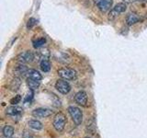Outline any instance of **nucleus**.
Here are the masks:
<instances>
[{
	"label": "nucleus",
	"mask_w": 147,
	"mask_h": 138,
	"mask_svg": "<svg viewBox=\"0 0 147 138\" xmlns=\"http://www.w3.org/2000/svg\"><path fill=\"white\" fill-rule=\"evenodd\" d=\"M66 124V117L65 115L62 112H59L54 116L53 122V125L54 129L57 132H62L63 131L64 127H65Z\"/></svg>",
	"instance_id": "f257e3e1"
},
{
	"label": "nucleus",
	"mask_w": 147,
	"mask_h": 138,
	"mask_svg": "<svg viewBox=\"0 0 147 138\" xmlns=\"http://www.w3.org/2000/svg\"><path fill=\"white\" fill-rule=\"evenodd\" d=\"M58 76L65 80H74L77 76V73L75 69L69 68V67H63L58 70Z\"/></svg>",
	"instance_id": "f03ea898"
},
{
	"label": "nucleus",
	"mask_w": 147,
	"mask_h": 138,
	"mask_svg": "<svg viewBox=\"0 0 147 138\" xmlns=\"http://www.w3.org/2000/svg\"><path fill=\"white\" fill-rule=\"evenodd\" d=\"M127 9L126 4L124 3H119L117 4L114 7L110 9V11L109 13V20H114L121 15V13L125 12Z\"/></svg>",
	"instance_id": "7ed1b4c3"
},
{
	"label": "nucleus",
	"mask_w": 147,
	"mask_h": 138,
	"mask_svg": "<svg viewBox=\"0 0 147 138\" xmlns=\"http://www.w3.org/2000/svg\"><path fill=\"white\" fill-rule=\"evenodd\" d=\"M68 112L76 125L81 124L83 121V113L79 108L76 107V106H70V107H68Z\"/></svg>",
	"instance_id": "20e7f679"
},
{
	"label": "nucleus",
	"mask_w": 147,
	"mask_h": 138,
	"mask_svg": "<svg viewBox=\"0 0 147 138\" xmlns=\"http://www.w3.org/2000/svg\"><path fill=\"white\" fill-rule=\"evenodd\" d=\"M55 89H56L61 94H68L71 90V86L70 84L65 80V79H59L55 83Z\"/></svg>",
	"instance_id": "39448f33"
},
{
	"label": "nucleus",
	"mask_w": 147,
	"mask_h": 138,
	"mask_svg": "<svg viewBox=\"0 0 147 138\" xmlns=\"http://www.w3.org/2000/svg\"><path fill=\"white\" fill-rule=\"evenodd\" d=\"M34 59V54L30 51H25V52H22L17 56V61L20 64H27V63H30L33 61Z\"/></svg>",
	"instance_id": "423d86ee"
},
{
	"label": "nucleus",
	"mask_w": 147,
	"mask_h": 138,
	"mask_svg": "<svg viewBox=\"0 0 147 138\" xmlns=\"http://www.w3.org/2000/svg\"><path fill=\"white\" fill-rule=\"evenodd\" d=\"M93 1L101 12L109 11L113 4V0H93Z\"/></svg>",
	"instance_id": "0eeeda50"
},
{
	"label": "nucleus",
	"mask_w": 147,
	"mask_h": 138,
	"mask_svg": "<svg viewBox=\"0 0 147 138\" xmlns=\"http://www.w3.org/2000/svg\"><path fill=\"white\" fill-rule=\"evenodd\" d=\"M53 114V110L47 108H38L32 112V115L36 118H46Z\"/></svg>",
	"instance_id": "6e6552de"
},
{
	"label": "nucleus",
	"mask_w": 147,
	"mask_h": 138,
	"mask_svg": "<svg viewBox=\"0 0 147 138\" xmlns=\"http://www.w3.org/2000/svg\"><path fill=\"white\" fill-rule=\"evenodd\" d=\"M75 100L78 105L84 106L86 107L87 103V95L85 91H79L77 92L75 96Z\"/></svg>",
	"instance_id": "1a4fd4ad"
},
{
	"label": "nucleus",
	"mask_w": 147,
	"mask_h": 138,
	"mask_svg": "<svg viewBox=\"0 0 147 138\" xmlns=\"http://www.w3.org/2000/svg\"><path fill=\"white\" fill-rule=\"evenodd\" d=\"M22 108L18 107L17 105H12L7 109L6 113L7 115H10V116H17V115H20V113H22Z\"/></svg>",
	"instance_id": "9d476101"
},
{
	"label": "nucleus",
	"mask_w": 147,
	"mask_h": 138,
	"mask_svg": "<svg viewBox=\"0 0 147 138\" xmlns=\"http://www.w3.org/2000/svg\"><path fill=\"white\" fill-rule=\"evenodd\" d=\"M139 21H140V18L138 17L137 14L135 13H130V14H128L126 17V23L129 26H131Z\"/></svg>",
	"instance_id": "9b49d317"
},
{
	"label": "nucleus",
	"mask_w": 147,
	"mask_h": 138,
	"mask_svg": "<svg viewBox=\"0 0 147 138\" xmlns=\"http://www.w3.org/2000/svg\"><path fill=\"white\" fill-rule=\"evenodd\" d=\"M28 76H29L30 78H32V79H34V80L40 81L41 79H42V76L40 75L39 71L35 70V69H30V70H29Z\"/></svg>",
	"instance_id": "f8f14e48"
},
{
	"label": "nucleus",
	"mask_w": 147,
	"mask_h": 138,
	"mask_svg": "<svg viewBox=\"0 0 147 138\" xmlns=\"http://www.w3.org/2000/svg\"><path fill=\"white\" fill-rule=\"evenodd\" d=\"M51 63L48 59H42L41 60V62H40V69L42 70L43 72H49L51 70Z\"/></svg>",
	"instance_id": "ddd939ff"
},
{
	"label": "nucleus",
	"mask_w": 147,
	"mask_h": 138,
	"mask_svg": "<svg viewBox=\"0 0 147 138\" xmlns=\"http://www.w3.org/2000/svg\"><path fill=\"white\" fill-rule=\"evenodd\" d=\"M29 125L30 128L34 129V130H41L43 127L42 123L39 121H37V120H30L29 122Z\"/></svg>",
	"instance_id": "4468645a"
},
{
	"label": "nucleus",
	"mask_w": 147,
	"mask_h": 138,
	"mask_svg": "<svg viewBox=\"0 0 147 138\" xmlns=\"http://www.w3.org/2000/svg\"><path fill=\"white\" fill-rule=\"evenodd\" d=\"M27 84L28 86L30 87V89L31 90H34L36 89H38L39 86H40V81L38 80H34V79H32V78H28V80H27Z\"/></svg>",
	"instance_id": "2eb2a0df"
},
{
	"label": "nucleus",
	"mask_w": 147,
	"mask_h": 138,
	"mask_svg": "<svg viewBox=\"0 0 147 138\" xmlns=\"http://www.w3.org/2000/svg\"><path fill=\"white\" fill-rule=\"evenodd\" d=\"M3 135L5 137H11L14 135V128L12 126H9V125H6L3 128Z\"/></svg>",
	"instance_id": "dca6fc26"
},
{
	"label": "nucleus",
	"mask_w": 147,
	"mask_h": 138,
	"mask_svg": "<svg viewBox=\"0 0 147 138\" xmlns=\"http://www.w3.org/2000/svg\"><path fill=\"white\" fill-rule=\"evenodd\" d=\"M16 73L23 76H25L26 74L29 73V69H28L27 66H25L23 64H20V66H17V68H16Z\"/></svg>",
	"instance_id": "f3484780"
},
{
	"label": "nucleus",
	"mask_w": 147,
	"mask_h": 138,
	"mask_svg": "<svg viewBox=\"0 0 147 138\" xmlns=\"http://www.w3.org/2000/svg\"><path fill=\"white\" fill-rule=\"evenodd\" d=\"M45 43H46L45 38H40V39H37L36 41H33V46H34V48H40L41 46H43Z\"/></svg>",
	"instance_id": "a211bd4d"
},
{
	"label": "nucleus",
	"mask_w": 147,
	"mask_h": 138,
	"mask_svg": "<svg viewBox=\"0 0 147 138\" xmlns=\"http://www.w3.org/2000/svg\"><path fill=\"white\" fill-rule=\"evenodd\" d=\"M36 23H37V20H35L34 18H30L29 20H28L27 22V29L28 30H30L32 29L35 25H36Z\"/></svg>",
	"instance_id": "6ab92c4d"
},
{
	"label": "nucleus",
	"mask_w": 147,
	"mask_h": 138,
	"mask_svg": "<svg viewBox=\"0 0 147 138\" xmlns=\"http://www.w3.org/2000/svg\"><path fill=\"white\" fill-rule=\"evenodd\" d=\"M21 100V97L20 96V95H18V96H16L15 98H13L11 100H10V103L12 104V105H17L18 103H20V101Z\"/></svg>",
	"instance_id": "aec40b11"
},
{
	"label": "nucleus",
	"mask_w": 147,
	"mask_h": 138,
	"mask_svg": "<svg viewBox=\"0 0 147 138\" xmlns=\"http://www.w3.org/2000/svg\"><path fill=\"white\" fill-rule=\"evenodd\" d=\"M32 95H33V93H32V90L30 89V92L28 93V95H27V97H26V99H25V102H27V101H30L31 100V99H32Z\"/></svg>",
	"instance_id": "412c9836"
},
{
	"label": "nucleus",
	"mask_w": 147,
	"mask_h": 138,
	"mask_svg": "<svg viewBox=\"0 0 147 138\" xmlns=\"http://www.w3.org/2000/svg\"><path fill=\"white\" fill-rule=\"evenodd\" d=\"M137 1H140V2H147V0H137Z\"/></svg>",
	"instance_id": "4be33fe9"
},
{
	"label": "nucleus",
	"mask_w": 147,
	"mask_h": 138,
	"mask_svg": "<svg viewBox=\"0 0 147 138\" xmlns=\"http://www.w3.org/2000/svg\"><path fill=\"white\" fill-rule=\"evenodd\" d=\"M86 138H88V137H86Z\"/></svg>",
	"instance_id": "5701e85b"
}]
</instances>
